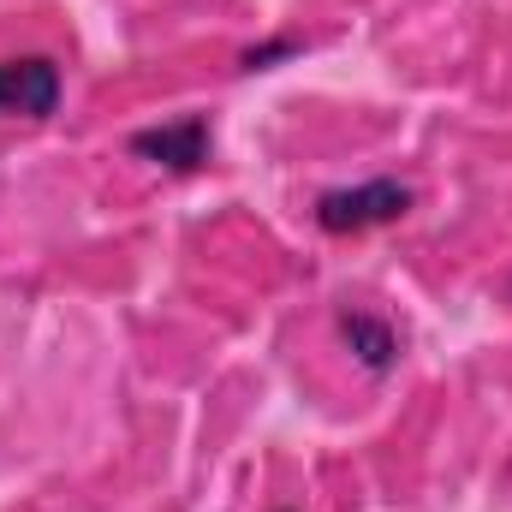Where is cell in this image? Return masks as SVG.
<instances>
[{
  "instance_id": "cell-1",
  "label": "cell",
  "mask_w": 512,
  "mask_h": 512,
  "mask_svg": "<svg viewBox=\"0 0 512 512\" xmlns=\"http://www.w3.org/2000/svg\"><path fill=\"white\" fill-rule=\"evenodd\" d=\"M411 209V185L399 179H370V185H346V191H322L316 197V227L322 233H370L387 227Z\"/></svg>"
},
{
  "instance_id": "cell-2",
  "label": "cell",
  "mask_w": 512,
  "mask_h": 512,
  "mask_svg": "<svg viewBox=\"0 0 512 512\" xmlns=\"http://www.w3.org/2000/svg\"><path fill=\"white\" fill-rule=\"evenodd\" d=\"M60 108V66L48 54H12L0 60V114L48 120Z\"/></svg>"
},
{
  "instance_id": "cell-3",
  "label": "cell",
  "mask_w": 512,
  "mask_h": 512,
  "mask_svg": "<svg viewBox=\"0 0 512 512\" xmlns=\"http://www.w3.org/2000/svg\"><path fill=\"white\" fill-rule=\"evenodd\" d=\"M131 155L137 161H155L167 173H197L209 161V120L185 114V120H167V126H149L131 137Z\"/></svg>"
},
{
  "instance_id": "cell-4",
  "label": "cell",
  "mask_w": 512,
  "mask_h": 512,
  "mask_svg": "<svg viewBox=\"0 0 512 512\" xmlns=\"http://www.w3.org/2000/svg\"><path fill=\"white\" fill-rule=\"evenodd\" d=\"M340 340H346V352L370 376H387L399 364V334L387 328L382 316H370V310H340Z\"/></svg>"
}]
</instances>
